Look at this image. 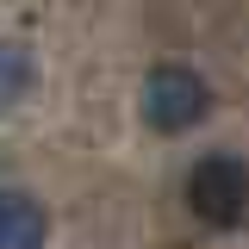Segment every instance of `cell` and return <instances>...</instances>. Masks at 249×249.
Here are the masks:
<instances>
[{"label":"cell","mask_w":249,"mask_h":249,"mask_svg":"<svg viewBox=\"0 0 249 249\" xmlns=\"http://www.w3.org/2000/svg\"><path fill=\"white\" fill-rule=\"evenodd\" d=\"M50 243V212L25 187H0V249H44Z\"/></svg>","instance_id":"3957f363"},{"label":"cell","mask_w":249,"mask_h":249,"mask_svg":"<svg viewBox=\"0 0 249 249\" xmlns=\"http://www.w3.org/2000/svg\"><path fill=\"white\" fill-rule=\"evenodd\" d=\"M137 112H143V124L156 137H181V131H193L212 112V88L187 62H156L143 75V88H137Z\"/></svg>","instance_id":"7a4b0ae2"},{"label":"cell","mask_w":249,"mask_h":249,"mask_svg":"<svg viewBox=\"0 0 249 249\" xmlns=\"http://www.w3.org/2000/svg\"><path fill=\"white\" fill-rule=\"evenodd\" d=\"M31 81H37L31 50H25V44H13V37H0V112H13V106L31 93Z\"/></svg>","instance_id":"277c9868"},{"label":"cell","mask_w":249,"mask_h":249,"mask_svg":"<svg viewBox=\"0 0 249 249\" xmlns=\"http://www.w3.org/2000/svg\"><path fill=\"white\" fill-rule=\"evenodd\" d=\"M187 212L206 231H237L249 218V162L237 150H206L187 168Z\"/></svg>","instance_id":"6da1fadb"}]
</instances>
